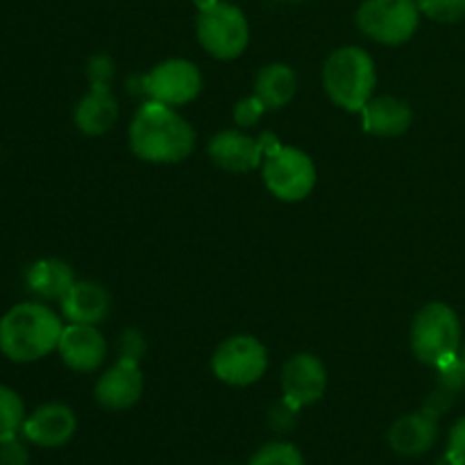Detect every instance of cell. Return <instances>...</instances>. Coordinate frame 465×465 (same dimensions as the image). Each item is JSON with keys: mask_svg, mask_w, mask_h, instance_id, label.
I'll use <instances>...</instances> for the list:
<instances>
[{"mask_svg": "<svg viewBox=\"0 0 465 465\" xmlns=\"http://www.w3.org/2000/svg\"><path fill=\"white\" fill-rule=\"evenodd\" d=\"M130 148L141 162L180 163L195 150V130L177 107L145 100L130 123Z\"/></svg>", "mask_w": 465, "mask_h": 465, "instance_id": "obj_1", "label": "cell"}, {"mask_svg": "<svg viewBox=\"0 0 465 465\" xmlns=\"http://www.w3.org/2000/svg\"><path fill=\"white\" fill-rule=\"evenodd\" d=\"M64 322L48 304H14L0 318V352L14 363H35L57 350Z\"/></svg>", "mask_w": 465, "mask_h": 465, "instance_id": "obj_2", "label": "cell"}, {"mask_svg": "<svg viewBox=\"0 0 465 465\" xmlns=\"http://www.w3.org/2000/svg\"><path fill=\"white\" fill-rule=\"evenodd\" d=\"M322 86L336 107L361 114L377 86V66L359 45H343L327 57L322 66Z\"/></svg>", "mask_w": 465, "mask_h": 465, "instance_id": "obj_3", "label": "cell"}, {"mask_svg": "<svg viewBox=\"0 0 465 465\" xmlns=\"http://www.w3.org/2000/svg\"><path fill=\"white\" fill-rule=\"evenodd\" d=\"M409 341L418 361L439 368L461 350V321L450 304L430 302L413 318Z\"/></svg>", "mask_w": 465, "mask_h": 465, "instance_id": "obj_4", "label": "cell"}, {"mask_svg": "<svg viewBox=\"0 0 465 465\" xmlns=\"http://www.w3.org/2000/svg\"><path fill=\"white\" fill-rule=\"evenodd\" d=\"M262 177L268 193L282 203H300L316 186V163L304 150L277 143L268 150L262 163Z\"/></svg>", "mask_w": 465, "mask_h": 465, "instance_id": "obj_5", "label": "cell"}, {"mask_svg": "<svg viewBox=\"0 0 465 465\" xmlns=\"http://www.w3.org/2000/svg\"><path fill=\"white\" fill-rule=\"evenodd\" d=\"M198 41L212 57L230 62L241 57L250 44V25L236 5L218 0L198 14Z\"/></svg>", "mask_w": 465, "mask_h": 465, "instance_id": "obj_6", "label": "cell"}, {"mask_svg": "<svg viewBox=\"0 0 465 465\" xmlns=\"http://www.w3.org/2000/svg\"><path fill=\"white\" fill-rule=\"evenodd\" d=\"M357 25L381 45H402L420 25L416 0H366L357 12Z\"/></svg>", "mask_w": 465, "mask_h": 465, "instance_id": "obj_7", "label": "cell"}, {"mask_svg": "<svg viewBox=\"0 0 465 465\" xmlns=\"http://www.w3.org/2000/svg\"><path fill=\"white\" fill-rule=\"evenodd\" d=\"M212 371L227 386L257 384L268 371L266 345L250 334L230 336L213 352Z\"/></svg>", "mask_w": 465, "mask_h": 465, "instance_id": "obj_8", "label": "cell"}, {"mask_svg": "<svg viewBox=\"0 0 465 465\" xmlns=\"http://www.w3.org/2000/svg\"><path fill=\"white\" fill-rule=\"evenodd\" d=\"M141 91L148 95V100L180 107L198 98L203 91V73L189 59H166L141 77Z\"/></svg>", "mask_w": 465, "mask_h": 465, "instance_id": "obj_9", "label": "cell"}, {"mask_svg": "<svg viewBox=\"0 0 465 465\" xmlns=\"http://www.w3.org/2000/svg\"><path fill=\"white\" fill-rule=\"evenodd\" d=\"M280 143L275 134H263L262 139H252L245 132L223 130L212 136L207 153L216 166L230 173H250L262 166L268 150Z\"/></svg>", "mask_w": 465, "mask_h": 465, "instance_id": "obj_10", "label": "cell"}, {"mask_svg": "<svg viewBox=\"0 0 465 465\" xmlns=\"http://www.w3.org/2000/svg\"><path fill=\"white\" fill-rule=\"evenodd\" d=\"M327 391V368L316 354L298 352L282 368V395L291 407H312Z\"/></svg>", "mask_w": 465, "mask_h": 465, "instance_id": "obj_11", "label": "cell"}, {"mask_svg": "<svg viewBox=\"0 0 465 465\" xmlns=\"http://www.w3.org/2000/svg\"><path fill=\"white\" fill-rule=\"evenodd\" d=\"M143 372L139 361L118 359L114 366L100 375L95 384V400L107 411H125L132 409L143 395Z\"/></svg>", "mask_w": 465, "mask_h": 465, "instance_id": "obj_12", "label": "cell"}, {"mask_svg": "<svg viewBox=\"0 0 465 465\" xmlns=\"http://www.w3.org/2000/svg\"><path fill=\"white\" fill-rule=\"evenodd\" d=\"M107 339L98 325H80L71 322L64 325L57 352L62 361L75 372H94L107 359Z\"/></svg>", "mask_w": 465, "mask_h": 465, "instance_id": "obj_13", "label": "cell"}, {"mask_svg": "<svg viewBox=\"0 0 465 465\" xmlns=\"http://www.w3.org/2000/svg\"><path fill=\"white\" fill-rule=\"evenodd\" d=\"M75 413L62 402L41 404L23 422V436L39 448H62L75 434Z\"/></svg>", "mask_w": 465, "mask_h": 465, "instance_id": "obj_14", "label": "cell"}, {"mask_svg": "<svg viewBox=\"0 0 465 465\" xmlns=\"http://www.w3.org/2000/svg\"><path fill=\"white\" fill-rule=\"evenodd\" d=\"M411 123V104L395 95H372L371 103L361 109V127L368 134L381 139L402 136Z\"/></svg>", "mask_w": 465, "mask_h": 465, "instance_id": "obj_15", "label": "cell"}, {"mask_svg": "<svg viewBox=\"0 0 465 465\" xmlns=\"http://www.w3.org/2000/svg\"><path fill=\"white\" fill-rule=\"evenodd\" d=\"M118 116H121V107L118 100L114 98L109 86H91L89 94L77 103L73 121H75L77 130L86 136H103L116 125Z\"/></svg>", "mask_w": 465, "mask_h": 465, "instance_id": "obj_16", "label": "cell"}, {"mask_svg": "<svg viewBox=\"0 0 465 465\" xmlns=\"http://www.w3.org/2000/svg\"><path fill=\"white\" fill-rule=\"evenodd\" d=\"M436 439H439V425H436V418L427 411L402 416L393 422L389 431L391 448L402 457H420L430 452Z\"/></svg>", "mask_w": 465, "mask_h": 465, "instance_id": "obj_17", "label": "cell"}, {"mask_svg": "<svg viewBox=\"0 0 465 465\" xmlns=\"http://www.w3.org/2000/svg\"><path fill=\"white\" fill-rule=\"evenodd\" d=\"M59 304H62V316L68 322L100 325L109 316L112 298L98 282H75Z\"/></svg>", "mask_w": 465, "mask_h": 465, "instance_id": "obj_18", "label": "cell"}, {"mask_svg": "<svg viewBox=\"0 0 465 465\" xmlns=\"http://www.w3.org/2000/svg\"><path fill=\"white\" fill-rule=\"evenodd\" d=\"M25 280L32 293L44 300H59V302L77 282L73 268L62 259H39L30 266Z\"/></svg>", "mask_w": 465, "mask_h": 465, "instance_id": "obj_19", "label": "cell"}, {"mask_svg": "<svg viewBox=\"0 0 465 465\" xmlns=\"http://www.w3.org/2000/svg\"><path fill=\"white\" fill-rule=\"evenodd\" d=\"M298 91V75L289 64H266L254 80V95L266 109H282L293 100Z\"/></svg>", "mask_w": 465, "mask_h": 465, "instance_id": "obj_20", "label": "cell"}, {"mask_svg": "<svg viewBox=\"0 0 465 465\" xmlns=\"http://www.w3.org/2000/svg\"><path fill=\"white\" fill-rule=\"evenodd\" d=\"M25 422V404L21 395L9 386L0 384V439L9 434H18Z\"/></svg>", "mask_w": 465, "mask_h": 465, "instance_id": "obj_21", "label": "cell"}, {"mask_svg": "<svg viewBox=\"0 0 465 465\" xmlns=\"http://www.w3.org/2000/svg\"><path fill=\"white\" fill-rule=\"evenodd\" d=\"M248 465H304V459L295 445L275 440V443H266L263 448H259Z\"/></svg>", "mask_w": 465, "mask_h": 465, "instance_id": "obj_22", "label": "cell"}, {"mask_svg": "<svg viewBox=\"0 0 465 465\" xmlns=\"http://www.w3.org/2000/svg\"><path fill=\"white\" fill-rule=\"evenodd\" d=\"M420 14L439 23H457L465 18V0H416Z\"/></svg>", "mask_w": 465, "mask_h": 465, "instance_id": "obj_23", "label": "cell"}, {"mask_svg": "<svg viewBox=\"0 0 465 465\" xmlns=\"http://www.w3.org/2000/svg\"><path fill=\"white\" fill-rule=\"evenodd\" d=\"M436 371H439L440 389L450 391V393H459V391L465 389V361L461 354L443 361Z\"/></svg>", "mask_w": 465, "mask_h": 465, "instance_id": "obj_24", "label": "cell"}, {"mask_svg": "<svg viewBox=\"0 0 465 465\" xmlns=\"http://www.w3.org/2000/svg\"><path fill=\"white\" fill-rule=\"evenodd\" d=\"M114 75H116V64H114V59L109 54H94L89 59V64H86V77H89L91 86H109Z\"/></svg>", "mask_w": 465, "mask_h": 465, "instance_id": "obj_25", "label": "cell"}, {"mask_svg": "<svg viewBox=\"0 0 465 465\" xmlns=\"http://www.w3.org/2000/svg\"><path fill=\"white\" fill-rule=\"evenodd\" d=\"M266 104L257 98V95H248V98H241L234 107V121L241 127H252L262 121V116L266 114Z\"/></svg>", "mask_w": 465, "mask_h": 465, "instance_id": "obj_26", "label": "cell"}, {"mask_svg": "<svg viewBox=\"0 0 465 465\" xmlns=\"http://www.w3.org/2000/svg\"><path fill=\"white\" fill-rule=\"evenodd\" d=\"M30 452L27 445L18 439V434H9L0 439V465H27Z\"/></svg>", "mask_w": 465, "mask_h": 465, "instance_id": "obj_27", "label": "cell"}, {"mask_svg": "<svg viewBox=\"0 0 465 465\" xmlns=\"http://www.w3.org/2000/svg\"><path fill=\"white\" fill-rule=\"evenodd\" d=\"M145 354V339L141 331L125 330L118 336V359H130V361H139Z\"/></svg>", "mask_w": 465, "mask_h": 465, "instance_id": "obj_28", "label": "cell"}, {"mask_svg": "<svg viewBox=\"0 0 465 465\" xmlns=\"http://www.w3.org/2000/svg\"><path fill=\"white\" fill-rule=\"evenodd\" d=\"M443 465H465V418L454 422L452 431H450Z\"/></svg>", "mask_w": 465, "mask_h": 465, "instance_id": "obj_29", "label": "cell"}, {"mask_svg": "<svg viewBox=\"0 0 465 465\" xmlns=\"http://www.w3.org/2000/svg\"><path fill=\"white\" fill-rule=\"evenodd\" d=\"M295 416H298V409L291 407L286 400L277 402L271 411V425L275 427L277 431H289L293 430L295 425Z\"/></svg>", "mask_w": 465, "mask_h": 465, "instance_id": "obj_30", "label": "cell"}, {"mask_svg": "<svg viewBox=\"0 0 465 465\" xmlns=\"http://www.w3.org/2000/svg\"><path fill=\"white\" fill-rule=\"evenodd\" d=\"M218 0H193V5L198 7V12H203V9H209L212 5H216Z\"/></svg>", "mask_w": 465, "mask_h": 465, "instance_id": "obj_31", "label": "cell"}, {"mask_svg": "<svg viewBox=\"0 0 465 465\" xmlns=\"http://www.w3.org/2000/svg\"><path fill=\"white\" fill-rule=\"evenodd\" d=\"M459 354H461V359L465 361V343L461 345V350H459Z\"/></svg>", "mask_w": 465, "mask_h": 465, "instance_id": "obj_32", "label": "cell"}]
</instances>
